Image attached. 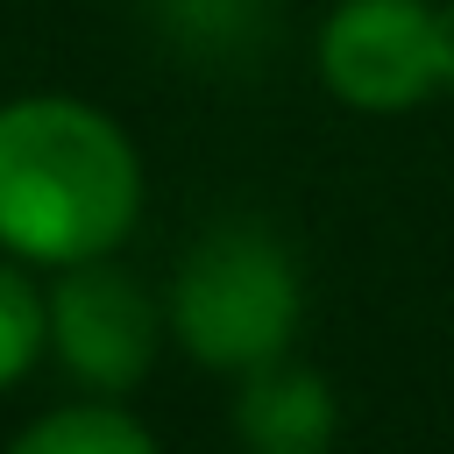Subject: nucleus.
<instances>
[{"label": "nucleus", "mask_w": 454, "mask_h": 454, "mask_svg": "<svg viewBox=\"0 0 454 454\" xmlns=\"http://www.w3.org/2000/svg\"><path fill=\"white\" fill-rule=\"evenodd\" d=\"M142 149L78 92L0 99V248L28 270H71L121 255L142 227Z\"/></svg>", "instance_id": "1"}, {"label": "nucleus", "mask_w": 454, "mask_h": 454, "mask_svg": "<svg viewBox=\"0 0 454 454\" xmlns=\"http://www.w3.org/2000/svg\"><path fill=\"white\" fill-rule=\"evenodd\" d=\"M163 319H170L177 355H192L213 376H248V369L291 355V340L305 326L298 255L262 220H220L177 255Z\"/></svg>", "instance_id": "2"}, {"label": "nucleus", "mask_w": 454, "mask_h": 454, "mask_svg": "<svg viewBox=\"0 0 454 454\" xmlns=\"http://www.w3.org/2000/svg\"><path fill=\"white\" fill-rule=\"evenodd\" d=\"M319 85L355 114H411L447 92V0H333L312 35Z\"/></svg>", "instance_id": "3"}, {"label": "nucleus", "mask_w": 454, "mask_h": 454, "mask_svg": "<svg viewBox=\"0 0 454 454\" xmlns=\"http://www.w3.org/2000/svg\"><path fill=\"white\" fill-rule=\"evenodd\" d=\"M43 312H50V362L85 397H128L170 340L163 298H149V284L114 255L50 270Z\"/></svg>", "instance_id": "4"}, {"label": "nucleus", "mask_w": 454, "mask_h": 454, "mask_svg": "<svg viewBox=\"0 0 454 454\" xmlns=\"http://www.w3.org/2000/svg\"><path fill=\"white\" fill-rule=\"evenodd\" d=\"M234 447L241 454H333L340 440V397L319 369L277 355L248 376H234V404H227Z\"/></svg>", "instance_id": "5"}, {"label": "nucleus", "mask_w": 454, "mask_h": 454, "mask_svg": "<svg viewBox=\"0 0 454 454\" xmlns=\"http://www.w3.org/2000/svg\"><path fill=\"white\" fill-rule=\"evenodd\" d=\"M7 454H163V447L121 397H78V404L35 411L7 440Z\"/></svg>", "instance_id": "6"}, {"label": "nucleus", "mask_w": 454, "mask_h": 454, "mask_svg": "<svg viewBox=\"0 0 454 454\" xmlns=\"http://www.w3.org/2000/svg\"><path fill=\"white\" fill-rule=\"evenodd\" d=\"M50 355V312H43V284L21 255L0 248V390H14L35 362Z\"/></svg>", "instance_id": "7"}, {"label": "nucleus", "mask_w": 454, "mask_h": 454, "mask_svg": "<svg viewBox=\"0 0 454 454\" xmlns=\"http://www.w3.org/2000/svg\"><path fill=\"white\" fill-rule=\"evenodd\" d=\"M270 7H220V0H163V21L192 43V50H220L234 35H248Z\"/></svg>", "instance_id": "8"}, {"label": "nucleus", "mask_w": 454, "mask_h": 454, "mask_svg": "<svg viewBox=\"0 0 454 454\" xmlns=\"http://www.w3.org/2000/svg\"><path fill=\"white\" fill-rule=\"evenodd\" d=\"M447 92H454V0H447Z\"/></svg>", "instance_id": "9"}]
</instances>
